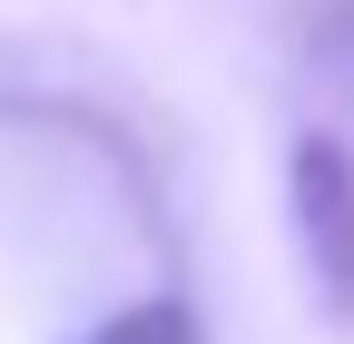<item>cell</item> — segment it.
I'll return each mask as SVG.
<instances>
[{"label": "cell", "mask_w": 354, "mask_h": 344, "mask_svg": "<svg viewBox=\"0 0 354 344\" xmlns=\"http://www.w3.org/2000/svg\"><path fill=\"white\" fill-rule=\"evenodd\" d=\"M286 207H295V256L305 276H315V305L344 325L354 315V157L344 138H295L286 157Z\"/></svg>", "instance_id": "1"}, {"label": "cell", "mask_w": 354, "mask_h": 344, "mask_svg": "<svg viewBox=\"0 0 354 344\" xmlns=\"http://www.w3.org/2000/svg\"><path fill=\"white\" fill-rule=\"evenodd\" d=\"M88 344H197V315L158 295V305H128V315H109Z\"/></svg>", "instance_id": "2"}]
</instances>
